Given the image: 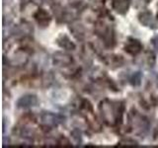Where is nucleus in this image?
I'll return each instance as SVG.
<instances>
[{"mask_svg":"<svg viewBox=\"0 0 158 148\" xmlns=\"http://www.w3.org/2000/svg\"><path fill=\"white\" fill-rule=\"evenodd\" d=\"M130 0H113L112 6L115 11L121 15H125L130 9Z\"/></svg>","mask_w":158,"mask_h":148,"instance_id":"12","label":"nucleus"},{"mask_svg":"<svg viewBox=\"0 0 158 148\" xmlns=\"http://www.w3.org/2000/svg\"><path fill=\"white\" fill-rule=\"evenodd\" d=\"M41 122L46 127H54L64 122V117L52 112H44L41 115Z\"/></svg>","mask_w":158,"mask_h":148,"instance_id":"3","label":"nucleus"},{"mask_svg":"<svg viewBox=\"0 0 158 148\" xmlns=\"http://www.w3.org/2000/svg\"><path fill=\"white\" fill-rule=\"evenodd\" d=\"M150 43H151V46L153 47V48H154L156 51H158V36L152 37L151 39H150Z\"/></svg>","mask_w":158,"mask_h":148,"instance_id":"19","label":"nucleus"},{"mask_svg":"<svg viewBox=\"0 0 158 148\" xmlns=\"http://www.w3.org/2000/svg\"><path fill=\"white\" fill-rule=\"evenodd\" d=\"M31 33H33V26L27 22L19 24L15 28V35H18V36H26V35H30Z\"/></svg>","mask_w":158,"mask_h":148,"instance_id":"13","label":"nucleus"},{"mask_svg":"<svg viewBox=\"0 0 158 148\" xmlns=\"http://www.w3.org/2000/svg\"><path fill=\"white\" fill-rule=\"evenodd\" d=\"M28 59H29V53L27 52V51H25L23 48H19L10 57L8 61L12 66H22L28 62Z\"/></svg>","mask_w":158,"mask_h":148,"instance_id":"4","label":"nucleus"},{"mask_svg":"<svg viewBox=\"0 0 158 148\" xmlns=\"http://www.w3.org/2000/svg\"><path fill=\"white\" fill-rule=\"evenodd\" d=\"M19 135L25 138V139H32V138L35 136V131L31 127L22 126L19 130Z\"/></svg>","mask_w":158,"mask_h":148,"instance_id":"14","label":"nucleus"},{"mask_svg":"<svg viewBox=\"0 0 158 148\" xmlns=\"http://www.w3.org/2000/svg\"><path fill=\"white\" fill-rule=\"evenodd\" d=\"M34 18L41 28H47L52 21V16L44 9L39 8L34 14Z\"/></svg>","mask_w":158,"mask_h":148,"instance_id":"9","label":"nucleus"},{"mask_svg":"<svg viewBox=\"0 0 158 148\" xmlns=\"http://www.w3.org/2000/svg\"><path fill=\"white\" fill-rule=\"evenodd\" d=\"M138 21L141 25H143L144 27H148L150 29L155 30L158 28V25L155 18L153 17V14L148 11V10H145V11H142L138 14Z\"/></svg>","mask_w":158,"mask_h":148,"instance_id":"7","label":"nucleus"},{"mask_svg":"<svg viewBox=\"0 0 158 148\" xmlns=\"http://www.w3.org/2000/svg\"><path fill=\"white\" fill-rule=\"evenodd\" d=\"M143 48V46L141 42L139 39H133V38H128L127 41L125 44V51L128 54H131V56H137L138 53L141 52Z\"/></svg>","mask_w":158,"mask_h":148,"instance_id":"5","label":"nucleus"},{"mask_svg":"<svg viewBox=\"0 0 158 148\" xmlns=\"http://www.w3.org/2000/svg\"><path fill=\"white\" fill-rule=\"evenodd\" d=\"M39 104V99L35 94H26L20 97L17 101V107L21 109H29L36 107Z\"/></svg>","mask_w":158,"mask_h":148,"instance_id":"6","label":"nucleus"},{"mask_svg":"<svg viewBox=\"0 0 158 148\" xmlns=\"http://www.w3.org/2000/svg\"><path fill=\"white\" fill-rule=\"evenodd\" d=\"M102 118L108 125H116L122 121L125 111L123 102H113L109 99H105L99 105Z\"/></svg>","mask_w":158,"mask_h":148,"instance_id":"1","label":"nucleus"},{"mask_svg":"<svg viewBox=\"0 0 158 148\" xmlns=\"http://www.w3.org/2000/svg\"><path fill=\"white\" fill-rule=\"evenodd\" d=\"M141 80H142V73L140 71L133 72L132 75L130 78V82L132 86L138 87L141 85Z\"/></svg>","mask_w":158,"mask_h":148,"instance_id":"15","label":"nucleus"},{"mask_svg":"<svg viewBox=\"0 0 158 148\" xmlns=\"http://www.w3.org/2000/svg\"><path fill=\"white\" fill-rule=\"evenodd\" d=\"M44 3L48 4V5H52L53 3H56V0H42Z\"/></svg>","mask_w":158,"mask_h":148,"instance_id":"20","label":"nucleus"},{"mask_svg":"<svg viewBox=\"0 0 158 148\" xmlns=\"http://www.w3.org/2000/svg\"><path fill=\"white\" fill-rule=\"evenodd\" d=\"M95 33L97 36L100 38L105 46L108 47H113L115 46V34L114 30L111 26L107 25L105 22L99 21L96 24L95 27Z\"/></svg>","mask_w":158,"mask_h":148,"instance_id":"2","label":"nucleus"},{"mask_svg":"<svg viewBox=\"0 0 158 148\" xmlns=\"http://www.w3.org/2000/svg\"><path fill=\"white\" fill-rule=\"evenodd\" d=\"M56 43L58 44L61 48L65 49V51H74L76 48L75 43H74L70 38L65 34H60L56 38Z\"/></svg>","mask_w":158,"mask_h":148,"instance_id":"10","label":"nucleus"},{"mask_svg":"<svg viewBox=\"0 0 158 148\" xmlns=\"http://www.w3.org/2000/svg\"><path fill=\"white\" fill-rule=\"evenodd\" d=\"M81 131L78 130V128H75V130H73L71 131V136L72 138L74 139V141H75L77 144H79V143H81L82 141V136H81Z\"/></svg>","mask_w":158,"mask_h":148,"instance_id":"17","label":"nucleus"},{"mask_svg":"<svg viewBox=\"0 0 158 148\" xmlns=\"http://www.w3.org/2000/svg\"><path fill=\"white\" fill-rule=\"evenodd\" d=\"M52 62L56 66H69L73 62V58L66 52L56 51L52 54Z\"/></svg>","mask_w":158,"mask_h":148,"instance_id":"8","label":"nucleus"},{"mask_svg":"<svg viewBox=\"0 0 158 148\" xmlns=\"http://www.w3.org/2000/svg\"><path fill=\"white\" fill-rule=\"evenodd\" d=\"M69 30H70V32L72 33L73 36L77 39H79V41H81V39L85 38L86 31L81 23H79L77 21H72L70 26H69Z\"/></svg>","mask_w":158,"mask_h":148,"instance_id":"11","label":"nucleus"},{"mask_svg":"<svg viewBox=\"0 0 158 148\" xmlns=\"http://www.w3.org/2000/svg\"><path fill=\"white\" fill-rule=\"evenodd\" d=\"M108 60L107 63L109 65H115V67L118 66H122V64L123 63V58L121 56H111L108 57Z\"/></svg>","mask_w":158,"mask_h":148,"instance_id":"16","label":"nucleus"},{"mask_svg":"<svg viewBox=\"0 0 158 148\" xmlns=\"http://www.w3.org/2000/svg\"><path fill=\"white\" fill-rule=\"evenodd\" d=\"M157 20H158V14H157Z\"/></svg>","mask_w":158,"mask_h":148,"instance_id":"21","label":"nucleus"},{"mask_svg":"<svg viewBox=\"0 0 158 148\" xmlns=\"http://www.w3.org/2000/svg\"><path fill=\"white\" fill-rule=\"evenodd\" d=\"M118 145H122V146H136L137 145V142L135 140H132L130 139V138H125V139H122L120 142H118Z\"/></svg>","mask_w":158,"mask_h":148,"instance_id":"18","label":"nucleus"}]
</instances>
